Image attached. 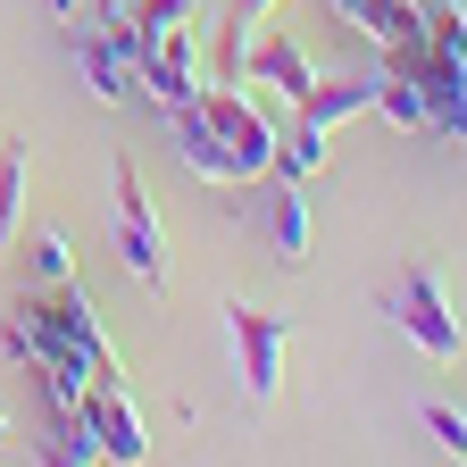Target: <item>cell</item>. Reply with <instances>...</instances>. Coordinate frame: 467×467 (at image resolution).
<instances>
[{
	"mask_svg": "<svg viewBox=\"0 0 467 467\" xmlns=\"http://www.w3.org/2000/svg\"><path fill=\"white\" fill-rule=\"evenodd\" d=\"M9 350L34 368V384L50 392V409H76L92 376H117V350H109V326L100 309L67 284H50V292H26V301L9 309Z\"/></svg>",
	"mask_w": 467,
	"mask_h": 467,
	"instance_id": "6da1fadb",
	"label": "cell"
},
{
	"mask_svg": "<svg viewBox=\"0 0 467 467\" xmlns=\"http://www.w3.org/2000/svg\"><path fill=\"white\" fill-rule=\"evenodd\" d=\"M192 109L209 117V134L234 150V167H243V184H259V175L275 167V109L251 92V84H201Z\"/></svg>",
	"mask_w": 467,
	"mask_h": 467,
	"instance_id": "7a4b0ae2",
	"label": "cell"
},
{
	"mask_svg": "<svg viewBox=\"0 0 467 467\" xmlns=\"http://www.w3.org/2000/svg\"><path fill=\"white\" fill-rule=\"evenodd\" d=\"M384 317H392L409 342H418L426 359H459V350H467V326L451 317V292H442L434 267H400L392 292H384Z\"/></svg>",
	"mask_w": 467,
	"mask_h": 467,
	"instance_id": "3957f363",
	"label": "cell"
},
{
	"mask_svg": "<svg viewBox=\"0 0 467 467\" xmlns=\"http://www.w3.org/2000/svg\"><path fill=\"white\" fill-rule=\"evenodd\" d=\"M284 317L275 309H251V301H225V342H234V384L251 400H275L284 392Z\"/></svg>",
	"mask_w": 467,
	"mask_h": 467,
	"instance_id": "277c9868",
	"label": "cell"
},
{
	"mask_svg": "<svg viewBox=\"0 0 467 467\" xmlns=\"http://www.w3.org/2000/svg\"><path fill=\"white\" fill-rule=\"evenodd\" d=\"M117 234H109V243H117V259H126L134 267V284H167V234H159V209H150V192H142V175H134V159H117Z\"/></svg>",
	"mask_w": 467,
	"mask_h": 467,
	"instance_id": "5b68a950",
	"label": "cell"
},
{
	"mask_svg": "<svg viewBox=\"0 0 467 467\" xmlns=\"http://www.w3.org/2000/svg\"><path fill=\"white\" fill-rule=\"evenodd\" d=\"M126 58H134V84H142L159 109L192 100V92L209 84V67H201V50H192L184 26H175V34H126Z\"/></svg>",
	"mask_w": 467,
	"mask_h": 467,
	"instance_id": "8992f818",
	"label": "cell"
},
{
	"mask_svg": "<svg viewBox=\"0 0 467 467\" xmlns=\"http://www.w3.org/2000/svg\"><path fill=\"white\" fill-rule=\"evenodd\" d=\"M76 418L92 426L100 459H117V467L150 459V426H142V409L126 400V376H92V384H84V400H76Z\"/></svg>",
	"mask_w": 467,
	"mask_h": 467,
	"instance_id": "52a82bcc",
	"label": "cell"
},
{
	"mask_svg": "<svg viewBox=\"0 0 467 467\" xmlns=\"http://www.w3.org/2000/svg\"><path fill=\"white\" fill-rule=\"evenodd\" d=\"M259 209H267V243H275V259H292L301 267L309 259V184H292V175H259Z\"/></svg>",
	"mask_w": 467,
	"mask_h": 467,
	"instance_id": "ba28073f",
	"label": "cell"
},
{
	"mask_svg": "<svg viewBox=\"0 0 467 467\" xmlns=\"http://www.w3.org/2000/svg\"><path fill=\"white\" fill-rule=\"evenodd\" d=\"M243 84H267V92H284V100H301V92L317 84V58L292 42V34H259V42L243 50Z\"/></svg>",
	"mask_w": 467,
	"mask_h": 467,
	"instance_id": "9c48e42d",
	"label": "cell"
},
{
	"mask_svg": "<svg viewBox=\"0 0 467 467\" xmlns=\"http://www.w3.org/2000/svg\"><path fill=\"white\" fill-rule=\"evenodd\" d=\"M167 134H175V159H184L192 175H201V184H243V167H234V150L209 134V117L192 109V100H175L167 109Z\"/></svg>",
	"mask_w": 467,
	"mask_h": 467,
	"instance_id": "30bf717a",
	"label": "cell"
},
{
	"mask_svg": "<svg viewBox=\"0 0 467 467\" xmlns=\"http://www.w3.org/2000/svg\"><path fill=\"white\" fill-rule=\"evenodd\" d=\"M376 109V76H326L317 67V84L292 100V117H309L317 134H334V126H350V117H368Z\"/></svg>",
	"mask_w": 467,
	"mask_h": 467,
	"instance_id": "8fae6325",
	"label": "cell"
},
{
	"mask_svg": "<svg viewBox=\"0 0 467 467\" xmlns=\"http://www.w3.org/2000/svg\"><path fill=\"white\" fill-rule=\"evenodd\" d=\"M284 9V0H225V17H217V76L209 84H243V50L259 42V26Z\"/></svg>",
	"mask_w": 467,
	"mask_h": 467,
	"instance_id": "7c38bea8",
	"label": "cell"
},
{
	"mask_svg": "<svg viewBox=\"0 0 467 467\" xmlns=\"http://www.w3.org/2000/svg\"><path fill=\"white\" fill-rule=\"evenodd\" d=\"M326 142H334V134H317L309 117H275V175L309 184V175L326 167Z\"/></svg>",
	"mask_w": 467,
	"mask_h": 467,
	"instance_id": "4fadbf2b",
	"label": "cell"
},
{
	"mask_svg": "<svg viewBox=\"0 0 467 467\" xmlns=\"http://www.w3.org/2000/svg\"><path fill=\"white\" fill-rule=\"evenodd\" d=\"M376 117H384V126H400V134H426V100H418V84H409L400 58H384V67H376Z\"/></svg>",
	"mask_w": 467,
	"mask_h": 467,
	"instance_id": "5bb4252c",
	"label": "cell"
},
{
	"mask_svg": "<svg viewBox=\"0 0 467 467\" xmlns=\"http://www.w3.org/2000/svg\"><path fill=\"white\" fill-rule=\"evenodd\" d=\"M359 34H368L376 50L426 42V9H418V0H368V9H359Z\"/></svg>",
	"mask_w": 467,
	"mask_h": 467,
	"instance_id": "9a60e30c",
	"label": "cell"
},
{
	"mask_svg": "<svg viewBox=\"0 0 467 467\" xmlns=\"http://www.w3.org/2000/svg\"><path fill=\"white\" fill-rule=\"evenodd\" d=\"M26 142H0V251L26 234Z\"/></svg>",
	"mask_w": 467,
	"mask_h": 467,
	"instance_id": "2e32d148",
	"label": "cell"
},
{
	"mask_svg": "<svg viewBox=\"0 0 467 467\" xmlns=\"http://www.w3.org/2000/svg\"><path fill=\"white\" fill-rule=\"evenodd\" d=\"M67 275H76V251H67V234H58V225L26 234V284H34V292H50V284H67Z\"/></svg>",
	"mask_w": 467,
	"mask_h": 467,
	"instance_id": "e0dca14e",
	"label": "cell"
},
{
	"mask_svg": "<svg viewBox=\"0 0 467 467\" xmlns=\"http://www.w3.org/2000/svg\"><path fill=\"white\" fill-rule=\"evenodd\" d=\"M126 26L134 34H175V26H192V0H126Z\"/></svg>",
	"mask_w": 467,
	"mask_h": 467,
	"instance_id": "ac0fdd59",
	"label": "cell"
},
{
	"mask_svg": "<svg viewBox=\"0 0 467 467\" xmlns=\"http://www.w3.org/2000/svg\"><path fill=\"white\" fill-rule=\"evenodd\" d=\"M426 434L442 442V459H467V409H442V400H434V409H426Z\"/></svg>",
	"mask_w": 467,
	"mask_h": 467,
	"instance_id": "d6986e66",
	"label": "cell"
},
{
	"mask_svg": "<svg viewBox=\"0 0 467 467\" xmlns=\"http://www.w3.org/2000/svg\"><path fill=\"white\" fill-rule=\"evenodd\" d=\"M326 9H334L342 26H359V9H368V0H326Z\"/></svg>",
	"mask_w": 467,
	"mask_h": 467,
	"instance_id": "ffe728a7",
	"label": "cell"
},
{
	"mask_svg": "<svg viewBox=\"0 0 467 467\" xmlns=\"http://www.w3.org/2000/svg\"><path fill=\"white\" fill-rule=\"evenodd\" d=\"M92 17L109 26V17H126V0H92Z\"/></svg>",
	"mask_w": 467,
	"mask_h": 467,
	"instance_id": "44dd1931",
	"label": "cell"
},
{
	"mask_svg": "<svg viewBox=\"0 0 467 467\" xmlns=\"http://www.w3.org/2000/svg\"><path fill=\"white\" fill-rule=\"evenodd\" d=\"M42 9H58V17H76V0H42Z\"/></svg>",
	"mask_w": 467,
	"mask_h": 467,
	"instance_id": "7402d4cb",
	"label": "cell"
},
{
	"mask_svg": "<svg viewBox=\"0 0 467 467\" xmlns=\"http://www.w3.org/2000/svg\"><path fill=\"white\" fill-rule=\"evenodd\" d=\"M0 451H9V409H0Z\"/></svg>",
	"mask_w": 467,
	"mask_h": 467,
	"instance_id": "603a6c76",
	"label": "cell"
},
{
	"mask_svg": "<svg viewBox=\"0 0 467 467\" xmlns=\"http://www.w3.org/2000/svg\"><path fill=\"white\" fill-rule=\"evenodd\" d=\"M459 67H467V26H459Z\"/></svg>",
	"mask_w": 467,
	"mask_h": 467,
	"instance_id": "cb8c5ba5",
	"label": "cell"
},
{
	"mask_svg": "<svg viewBox=\"0 0 467 467\" xmlns=\"http://www.w3.org/2000/svg\"><path fill=\"white\" fill-rule=\"evenodd\" d=\"M451 9H459V26H467V0H451Z\"/></svg>",
	"mask_w": 467,
	"mask_h": 467,
	"instance_id": "d4e9b609",
	"label": "cell"
}]
</instances>
